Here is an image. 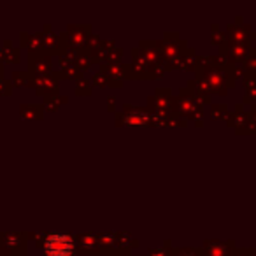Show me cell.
I'll return each mask as SVG.
<instances>
[{"label": "cell", "mask_w": 256, "mask_h": 256, "mask_svg": "<svg viewBox=\"0 0 256 256\" xmlns=\"http://www.w3.org/2000/svg\"><path fill=\"white\" fill-rule=\"evenodd\" d=\"M70 249V242L67 237H62V235H53V237L48 240V251L51 256H65Z\"/></svg>", "instance_id": "obj_1"}]
</instances>
